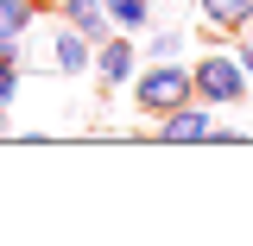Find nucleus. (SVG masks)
I'll return each instance as SVG.
<instances>
[{
  "mask_svg": "<svg viewBox=\"0 0 253 246\" xmlns=\"http://www.w3.org/2000/svg\"><path fill=\"white\" fill-rule=\"evenodd\" d=\"M57 19H63V26H76L83 38H95V44L114 32V26H108V6H101V0H57Z\"/></svg>",
  "mask_w": 253,
  "mask_h": 246,
  "instance_id": "obj_7",
  "label": "nucleus"
},
{
  "mask_svg": "<svg viewBox=\"0 0 253 246\" xmlns=\"http://www.w3.org/2000/svg\"><path fill=\"white\" fill-rule=\"evenodd\" d=\"M95 63V38H83L76 26H51L44 32V44H38V57H32V70H51V76H83Z\"/></svg>",
  "mask_w": 253,
  "mask_h": 246,
  "instance_id": "obj_3",
  "label": "nucleus"
},
{
  "mask_svg": "<svg viewBox=\"0 0 253 246\" xmlns=\"http://www.w3.org/2000/svg\"><path fill=\"white\" fill-rule=\"evenodd\" d=\"M108 6V26L114 32H146L152 26V0H101Z\"/></svg>",
  "mask_w": 253,
  "mask_h": 246,
  "instance_id": "obj_9",
  "label": "nucleus"
},
{
  "mask_svg": "<svg viewBox=\"0 0 253 246\" xmlns=\"http://www.w3.org/2000/svg\"><path fill=\"white\" fill-rule=\"evenodd\" d=\"M32 26H38V0H0V38L26 44Z\"/></svg>",
  "mask_w": 253,
  "mask_h": 246,
  "instance_id": "obj_8",
  "label": "nucleus"
},
{
  "mask_svg": "<svg viewBox=\"0 0 253 246\" xmlns=\"http://www.w3.org/2000/svg\"><path fill=\"white\" fill-rule=\"evenodd\" d=\"M247 32H253V26H247Z\"/></svg>",
  "mask_w": 253,
  "mask_h": 246,
  "instance_id": "obj_12",
  "label": "nucleus"
},
{
  "mask_svg": "<svg viewBox=\"0 0 253 246\" xmlns=\"http://www.w3.org/2000/svg\"><path fill=\"white\" fill-rule=\"evenodd\" d=\"M234 57H241V70H247V82H253V32H247V44H241Z\"/></svg>",
  "mask_w": 253,
  "mask_h": 246,
  "instance_id": "obj_11",
  "label": "nucleus"
},
{
  "mask_svg": "<svg viewBox=\"0 0 253 246\" xmlns=\"http://www.w3.org/2000/svg\"><path fill=\"white\" fill-rule=\"evenodd\" d=\"M146 51H152V57H177V51H184V32H152Z\"/></svg>",
  "mask_w": 253,
  "mask_h": 246,
  "instance_id": "obj_10",
  "label": "nucleus"
},
{
  "mask_svg": "<svg viewBox=\"0 0 253 246\" xmlns=\"http://www.w3.org/2000/svg\"><path fill=\"white\" fill-rule=\"evenodd\" d=\"M158 139H171V145H190V139H209V101H184V107L158 114Z\"/></svg>",
  "mask_w": 253,
  "mask_h": 246,
  "instance_id": "obj_5",
  "label": "nucleus"
},
{
  "mask_svg": "<svg viewBox=\"0 0 253 246\" xmlns=\"http://www.w3.org/2000/svg\"><path fill=\"white\" fill-rule=\"evenodd\" d=\"M196 19L221 38H247L253 26V0H196Z\"/></svg>",
  "mask_w": 253,
  "mask_h": 246,
  "instance_id": "obj_6",
  "label": "nucleus"
},
{
  "mask_svg": "<svg viewBox=\"0 0 253 246\" xmlns=\"http://www.w3.org/2000/svg\"><path fill=\"white\" fill-rule=\"evenodd\" d=\"M95 76L108 82V89H121V82H133V70H139V44H133V32H108L101 44H95Z\"/></svg>",
  "mask_w": 253,
  "mask_h": 246,
  "instance_id": "obj_4",
  "label": "nucleus"
},
{
  "mask_svg": "<svg viewBox=\"0 0 253 246\" xmlns=\"http://www.w3.org/2000/svg\"><path fill=\"white\" fill-rule=\"evenodd\" d=\"M190 89L196 101H209V107H228V101H247V70L241 57H228V51H203V57L190 63Z\"/></svg>",
  "mask_w": 253,
  "mask_h": 246,
  "instance_id": "obj_2",
  "label": "nucleus"
},
{
  "mask_svg": "<svg viewBox=\"0 0 253 246\" xmlns=\"http://www.w3.org/2000/svg\"><path fill=\"white\" fill-rule=\"evenodd\" d=\"M184 101H196L190 63L152 57V70H133V107H139V114H171V107H184Z\"/></svg>",
  "mask_w": 253,
  "mask_h": 246,
  "instance_id": "obj_1",
  "label": "nucleus"
}]
</instances>
